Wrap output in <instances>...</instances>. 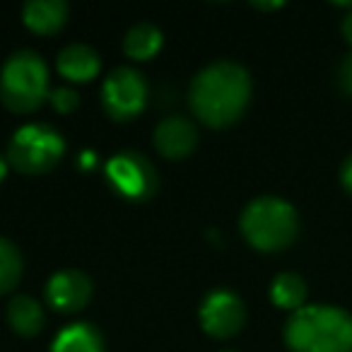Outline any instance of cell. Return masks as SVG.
I'll return each mask as SVG.
<instances>
[{
  "instance_id": "cell-15",
  "label": "cell",
  "mask_w": 352,
  "mask_h": 352,
  "mask_svg": "<svg viewBox=\"0 0 352 352\" xmlns=\"http://www.w3.org/2000/svg\"><path fill=\"white\" fill-rule=\"evenodd\" d=\"M162 41H164V36H162L160 27L152 22H138L126 32L123 51L133 60H150L162 49Z\"/></svg>"
},
{
  "instance_id": "cell-13",
  "label": "cell",
  "mask_w": 352,
  "mask_h": 352,
  "mask_svg": "<svg viewBox=\"0 0 352 352\" xmlns=\"http://www.w3.org/2000/svg\"><path fill=\"white\" fill-rule=\"evenodd\" d=\"M8 323L22 338L39 336L46 323L44 309H41V304L36 299L27 297V294H17L8 304Z\"/></svg>"
},
{
  "instance_id": "cell-5",
  "label": "cell",
  "mask_w": 352,
  "mask_h": 352,
  "mask_svg": "<svg viewBox=\"0 0 352 352\" xmlns=\"http://www.w3.org/2000/svg\"><path fill=\"white\" fill-rule=\"evenodd\" d=\"M65 155V140L49 123H30L12 135L8 147V164L25 176L51 171Z\"/></svg>"
},
{
  "instance_id": "cell-21",
  "label": "cell",
  "mask_w": 352,
  "mask_h": 352,
  "mask_svg": "<svg viewBox=\"0 0 352 352\" xmlns=\"http://www.w3.org/2000/svg\"><path fill=\"white\" fill-rule=\"evenodd\" d=\"M340 32H342V36H345V41L352 46V10L347 12L345 17H342V25H340Z\"/></svg>"
},
{
  "instance_id": "cell-14",
  "label": "cell",
  "mask_w": 352,
  "mask_h": 352,
  "mask_svg": "<svg viewBox=\"0 0 352 352\" xmlns=\"http://www.w3.org/2000/svg\"><path fill=\"white\" fill-rule=\"evenodd\" d=\"M51 352H104V338L92 323H70L56 336Z\"/></svg>"
},
{
  "instance_id": "cell-17",
  "label": "cell",
  "mask_w": 352,
  "mask_h": 352,
  "mask_svg": "<svg viewBox=\"0 0 352 352\" xmlns=\"http://www.w3.org/2000/svg\"><path fill=\"white\" fill-rule=\"evenodd\" d=\"M22 278V254L10 239L0 236V294H8L17 287Z\"/></svg>"
},
{
  "instance_id": "cell-18",
  "label": "cell",
  "mask_w": 352,
  "mask_h": 352,
  "mask_svg": "<svg viewBox=\"0 0 352 352\" xmlns=\"http://www.w3.org/2000/svg\"><path fill=\"white\" fill-rule=\"evenodd\" d=\"M49 99L58 113H73L75 109L80 107V94L70 87H56L54 92L49 94Z\"/></svg>"
},
{
  "instance_id": "cell-19",
  "label": "cell",
  "mask_w": 352,
  "mask_h": 352,
  "mask_svg": "<svg viewBox=\"0 0 352 352\" xmlns=\"http://www.w3.org/2000/svg\"><path fill=\"white\" fill-rule=\"evenodd\" d=\"M338 85H340L342 94L352 97V51L342 58L340 70H338Z\"/></svg>"
},
{
  "instance_id": "cell-16",
  "label": "cell",
  "mask_w": 352,
  "mask_h": 352,
  "mask_svg": "<svg viewBox=\"0 0 352 352\" xmlns=\"http://www.w3.org/2000/svg\"><path fill=\"white\" fill-rule=\"evenodd\" d=\"M307 283L299 273H280L275 275L273 285H270V299L278 309H287V311H297L307 302Z\"/></svg>"
},
{
  "instance_id": "cell-6",
  "label": "cell",
  "mask_w": 352,
  "mask_h": 352,
  "mask_svg": "<svg viewBox=\"0 0 352 352\" xmlns=\"http://www.w3.org/2000/svg\"><path fill=\"white\" fill-rule=\"evenodd\" d=\"M107 182L121 198L142 203L157 193V171L142 152L123 150L107 164Z\"/></svg>"
},
{
  "instance_id": "cell-8",
  "label": "cell",
  "mask_w": 352,
  "mask_h": 352,
  "mask_svg": "<svg viewBox=\"0 0 352 352\" xmlns=\"http://www.w3.org/2000/svg\"><path fill=\"white\" fill-rule=\"evenodd\" d=\"M246 323V307L232 289H212L201 304V326L217 340L234 338Z\"/></svg>"
},
{
  "instance_id": "cell-22",
  "label": "cell",
  "mask_w": 352,
  "mask_h": 352,
  "mask_svg": "<svg viewBox=\"0 0 352 352\" xmlns=\"http://www.w3.org/2000/svg\"><path fill=\"white\" fill-rule=\"evenodd\" d=\"M254 8H258V10H275V8H283V3H254Z\"/></svg>"
},
{
  "instance_id": "cell-4",
  "label": "cell",
  "mask_w": 352,
  "mask_h": 352,
  "mask_svg": "<svg viewBox=\"0 0 352 352\" xmlns=\"http://www.w3.org/2000/svg\"><path fill=\"white\" fill-rule=\"evenodd\" d=\"M49 68L36 51H15L0 70V102L12 113H32L49 97Z\"/></svg>"
},
{
  "instance_id": "cell-12",
  "label": "cell",
  "mask_w": 352,
  "mask_h": 352,
  "mask_svg": "<svg viewBox=\"0 0 352 352\" xmlns=\"http://www.w3.org/2000/svg\"><path fill=\"white\" fill-rule=\"evenodd\" d=\"M56 68L70 82H89L97 78L102 60L99 54L87 44H68L56 58Z\"/></svg>"
},
{
  "instance_id": "cell-24",
  "label": "cell",
  "mask_w": 352,
  "mask_h": 352,
  "mask_svg": "<svg viewBox=\"0 0 352 352\" xmlns=\"http://www.w3.org/2000/svg\"><path fill=\"white\" fill-rule=\"evenodd\" d=\"M222 352H236V350H222Z\"/></svg>"
},
{
  "instance_id": "cell-1",
  "label": "cell",
  "mask_w": 352,
  "mask_h": 352,
  "mask_svg": "<svg viewBox=\"0 0 352 352\" xmlns=\"http://www.w3.org/2000/svg\"><path fill=\"white\" fill-rule=\"evenodd\" d=\"M251 102V75L234 60H217L193 78L188 89L191 111L210 128L239 121Z\"/></svg>"
},
{
  "instance_id": "cell-23",
  "label": "cell",
  "mask_w": 352,
  "mask_h": 352,
  "mask_svg": "<svg viewBox=\"0 0 352 352\" xmlns=\"http://www.w3.org/2000/svg\"><path fill=\"white\" fill-rule=\"evenodd\" d=\"M8 157H3L0 155V182H3V179H6V174H8Z\"/></svg>"
},
{
  "instance_id": "cell-7",
  "label": "cell",
  "mask_w": 352,
  "mask_h": 352,
  "mask_svg": "<svg viewBox=\"0 0 352 352\" xmlns=\"http://www.w3.org/2000/svg\"><path fill=\"white\" fill-rule=\"evenodd\" d=\"M102 107L113 121H131L147 107V80L131 65L111 70L102 85Z\"/></svg>"
},
{
  "instance_id": "cell-10",
  "label": "cell",
  "mask_w": 352,
  "mask_h": 352,
  "mask_svg": "<svg viewBox=\"0 0 352 352\" xmlns=\"http://www.w3.org/2000/svg\"><path fill=\"white\" fill-rule=\"evenodd\" d=\"M152 142H155V150L166 160H184L196 150L198 131L188 118L166 116L157 123Z\"/></svg>"
},
{
  "instance_id": "cell-3",
  "label": "cell",
  "mask_w": 352,
  "mask_h": 352,
  "mask_svg": "<svg viewBox=\"0 0 352 352\" xmlns=\"http://www.w3.org/2000/svg\"><path fill=\"white\" fill-rule=\"evenodd\" d=\"M241 234L261 254H278L299 236V215L278 196H258L241 212Z\"/></svg>"
},
{
  "instance_id": "cell-9",
  "label": "cell",
  "mask_w": 352,
  "mask_h": 352,
  "mask_svg": "<svg viewBox=\"0 0 352 352\" xmlns=\"http://www.w3.org/2000/svg\"><path fill=\"white\" fill-rule=\"evenodd\" d=\"M94 292V285L82 270L65 268L51 275L46 283V299L49 304L60 314H73L80 311L89 304Z\"/></svg>"
},
{
  "instance_id": "cell-20",
  "label": "cell",
  "mask_w": 352,
  "mask_h": 352,
  "mask_svg": "<svg viewBox=\"0 0 352 352\" xmlns=\"http://www.w3.org/2000/svg\"><path fill=\"white\" fill-rule=\"evenodd\" d=\"M340 184L352 196V152L345 157V162H342V166H340Z\"/></svg>"
},
{
  "instance_id": "cell-11",
  "label": "cell",
  "mask_w": 352,
  "mask_h": 352,
  "mask_svg": "<svg viewBox=\"0 0 352 352\" xmlns=\"http://www.w3.org/2000/svg\"><path fill=\"white\" fill-rule=\"evenodd\" d=\"M68 12L70 8L63 0H30L22 8V20L34 34L51 36L65 27Z\"/></svg>"
},
{
  "instance_id": "cell-2",
  "label": "cell",
  "mask_w": 352,
  "mask_h": 352,
  "mask_svg": "<svg viewBox=\"0 0 352 352\" xmlns=\"http://www.w3.org/2000/svg\"><path fill=\"white\" fill-rule=\"evenodd\" d=\"M289 352H352V314L331 304H309L285 323Z\"/></svg>"
}]
</instances>
